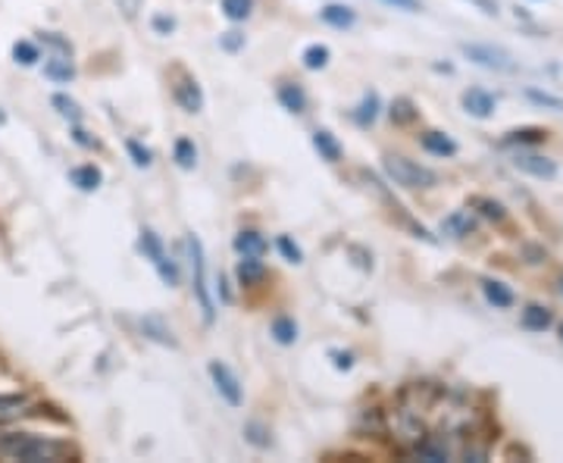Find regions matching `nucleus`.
Returning <instances> with one entry per match:
<instances>
[{"instance_id":"8","label":"nucleus","mask_w":563,"mask_h":463,"mask_svg":"<svg viewBox=\"0 0 563 463\" xmlns=\"http://www.w3.org/2000/svg\"><path fill=\"white\" fill-rule=\"evenodd\" d=\"M173 98L185 113H201L203 110V91L195 79H179L173 85Z\"/></svg>"},{"instance_id":"12","label":"nucleus","mask_w":563,"mask_h":463,"mask_svg":"<svg viewBox=\"0 0 563 463\" xmlns=\"http://www.w3.org/2000/svg\"><path fill=\"white\" fill-rule=\"evenodd\" d=\"M420 144L426 154H435V157H454L457 154V142L451 139V135H444V132H422Z\"/></svg>"},{"instance_id":"19","label":"nucleus","mask_w":563,"mask_h":463,"mask_svg":"<svg viewBox=\"0 0 563 463\" xmlns=\"http://www.w3.org/2000/svg\"><path fill=\"white\" fill-rule=\"evenodd\" d=\"M29 395H0V426L3 423H13V420H20L29 414Z\"/></svg>"},{"instance_id":"28","label":"nucleus","mask_w":563,"mask_h":463,"mask_svg":"<svg viewBox=\"0 0 563 463\" xmlns=\"http://www.w3.org/2000/svg\"><path fill=\"white\" fill-rule=\"evenodd\" d=\"M329 47L325 44H310V47H303V54H301V60L307 69H322L325 63H329Z\"/></svg>"},{"instance_id":"43","label":"nucleus","mask_w":563,"mask_h":463,"mask_svg":"<svg viewBox=\"0 0 563 463\" xmlns=\"http://www.w3.org/2000/svg\"><path fill=\"white\" fill-rule=\"evenodd\" d=\"M332 361H335L339 370H351V366H354V357H351V354H342V351H332Z\"/></svg>"},{"instance_id":"7","label":"nucleus","mask_w":563,"mask_h":463,"mask_svg":"<svg viewBox=\"0 0 563 463\" xmlns=\"http://www.w3.org/2000/svg\"><path fill=\"white\" fill-rule=\"evenodd\" d=\"M413 461H429V463H444L454 458V451H451V444L439 439V436H422L417 442L410 444V451H407Z\"/></svg>"},{"instance_id":"17","label":"nucleus","mask_w":563,"mask_h":463,"mask_svg":"<svg viewBox=\"0 0 563 463\" xmlns=\"http://www.w3.org/2000/svg\"><path fill=\"white\" fill-rule=\"evenodd\" d=\"M320 20L332 29H351L357 22V13L347 3H325L320 10Z\"/></svg>"},{"instance_id":"5","label":"nucleus","mask_w":563,"mask_h":463,"mask_svg":"<svg viewBox=\"0 0 563 463\" xmlns=\"http://www.w3.org/2000/svg\"><path fill=\"white\" fill-rule=\"evenodd\" d=\"M463 54L492 73H517V60L495 44H463Z\"/></svg>"},{"instance_id":"22","label":"nucleus","mask_w":563,"mask_h":463,"mask_svg":"<svg viewBox=\"0 0 563 463\" xmlns=\"http://www.w3.org/2000/svg\"><path fill=\"white\" fill-rule=\"evenodd\" d=\"M141 332H144V339H151V342L169 344V348H176L173 329H169V326H166L161 317H144V320H141Z\"/></svg>"},{"instance_id":"6","label":"nucleus","mask_w":563,"mask_h":463,"mask_svg":"<svg viewBox=\"0 0 563 463\" xmlns=\"http://www.w3.org/2000/svg\"><path fill=\"white\" fill-rule=\"evenodd\" d=\"M207 373H210V379H213V385H217V392H220V398L229 407H242L244 401V388L242 383H239V376L225 366L222 361H210V366H207Z\"/></svg>"},{"instance_id":"38","label":"nucleus","mask_w":563,"mask_h":463,"mask_svg":"<svg viewBox=\"0 0 563 463\" xmlns=\"http://www.w3.org/2000/svg\"><path fill=\"white\" fill-rule=\"evenodd\" d=\"M220 47L222 51H229V54H235V51H242L244 47V35H239V32H225L220 38Z\"/></svg>"},{"instance_id":"18","label":"nucleus","mask_w":563,"mask_h":463,"mask_svg":"<svg viewBox=\"0 0 563 463\" xmlns=\"http://www.w3.org/2000/svg\"><path fill=\"white\" fill-rule=\"evenodd\" d=\"M44 76H47L51 81H57V85H69V81L76 79L73 57H60V54L47 57V63H44Z\"/></svg>"},{"instance_id":"10","label":"nucleus","mask_w":563,"mask_h":463,"mask_svg":"<svg viewBox=\"0 0 563 463\" xmlns=\"http://www.w3.org/2000/svg\"><path fill=\"white\" fill-rule=\"evenodd\" d=\"M514 166L526 173V176H536V179H554L558 176V163L539 157V154H517Z\"/></svg>"},{"instance_id":"44","label":"nucleus","mask_w":563,"mask_h":463,"mask_svg":"<svg viewBox=\"0 0 563 463\" xmlns=\"http://www.w3.org/2000/svg\"><path fill=\"white\" fill-rule=\"evenodd\" d=\"M73 139H76V144H81V147H95V139H88V132H81L79 122H76V129H73Z\"/></svg>"},{"instance_id":"23","label":"nucleus","mask_w":563,"mask_h":463,"mask_svg":"<svg viewBox=\"0 0 563 463\" xmlns=\"http://www.w3.org/2000/svg\"><path fill=\"white\" fill-rule=\"evenodd\" d=\"M235 276H239L242 285H257L266 276V266H263L261 257H242L239 266H235Z\"/></svg>"},{"instance_id":"41","label":"nucleus","mask_w":563,"mask_h":463,"mask_svg":"<svg viewBox=\"0 0 563 463\" xmlns=\"http://www.w3.org/2000/svg\"><path fill=\"white\" fill-rule=\"evenodd\" d=\"M383 3L395 7V10H407V13H417V10L422 7L420 0H383Z\"/></svg>"},{"instance_id":"15","label":"nucleus","mask_w":563,"mask_h":463,"mask_svg":"<svg viewBox=\"0 0 563 463\" xmlns=\"http://www.w3.org/2000/svg\"><path fill=\"white\" fill-rule=\"evenodd\" d=\"M266 247H269V242L263 239L257 229H242V232L235 235V251H239L242 257H263Z\"/></svg>"},{"instance_id":"9","label":"nucleus","mask_w":563,"mask_h":463,"mask_svg":"<svg viewBox=\"0 0 563 463\" xmlns=\"http://www.w3.org/2000/svg\"><path fill=\"white\" fill-rule=\"evenodd\" d=\"M495 107H498V98L495 95H488L483 88H470V91H463V110L470 113V117H476V120H488L492 113H495Z\"/></svg>"},{"instance_id":"14","label":"nucleus","mask_w":563,"mask_h":463,"mask_svg":"<svg viewBox=\"0 0 563 463\" xmlns=\"http://www.w3.org/2000/svg\"><path fill=\"white\" fill-rule=\"evenodd\" d=\"M69 181H73L79 191H98L103 176L95 163H81V166H73V169H69Z\"/></svg>"},{"instance_id":"11","label":"nucleus","mask_w":563,"mask_h":463,"mask_svg":"<svg viewBox=\"0 0 563 463\" xmlns=\"http://www.w3.org/2000/svg\"><path fill=\"white\" fill-rule=\"evenodd\" d=\"M276 98H279L282 107H285L288 113H295V117H301L303 110H307V91H303L301 85H295V81H282Z\"/></svg>"},{"instance_id":"20","label":"nucleus","mask_w":563,"mask_h":463,"mask_svg":"<svg viewBox=\"0 0 563 463\" xmlns=\"http://www.w3.org/2000/svg\"><path fill=\"white\" fill-rule=\"evenodd\" d=\"M379 110H383V103H379V95H376V91H366V95H363V101L354 107L351 120L366 129V125H373V122L379 120Z\"/></svg>"},{"instance_id":"3","label":"nucleus","mask_w":563,"mask_h":463,"mask_svg":"<svg viewBox=\"0 0 563 463\" xmlns=\"http://www.w3.org/2000/svg\"><path fill=\"white\" fill-rule=\"evenodd\" d=\"M383 169L385 176L395 185H401V188H432V185H439V173H432L429 166H422L417 161H407L401 154L385 157Z\"/></svg>"},{"instance_id":"1","label":"nucleus","mask_w":563,"mask_h":463,"mask_svg":"<svg viewBox=\"0 0 563 463\" xmlns=\"http://www.w3.org/2000/svg\"><path fill=\"white\" fill-rule=\"evenodd\" d=\"M0 458L22 463H63L79 454L63 439L35 436V432H0Z\"/></svg>"},{"instance_id":"31","label":"nucleus","mask_w":563,"mask_h":463,"mask_svg":"<svg viewBox=\"0 0 563 463\" xmlns=\"http://www.w3.org/2000/svg\"><path fill=\"white\" fill-rule=\"evenodd\" d=\"M548 139V132L544 129H517V132H510L504 144H539Z\"/></svg>"},{"instance_id":"46","label":"nucleus","mask_w":563,"mask_h":463,"mask_svg":"<svg viewBox=\"0 0 563 463\" xmlns=\"http://www.w3.org/2000/svg\"><path fill=\"white\" fill-rule=\"evenodd\" d=\"M561 339H563V322H561Z\"/></svg>"},{"instance_id":"25","label":"nucleus","mask_w":563,"mask_h":463,"mask_svg":"<svg viewBox=\"0 0 563 463\" xmlns=\"http://www.w3.org/2000/svg\"><path fill=\"white\" fill-rule=\"evenodd\" d=\"M269 332H273V339L279 344L298 342V322L291 320V317H276L273 326H269Z\"/></svg>"},{"instance_id":"21","label":"nucleus","mask_w":563,"mask_h":463,"mask_svg":"<svg viewBox=\"0 0 563 463\" xmlns=\"http://www.w3.org/2000/svg\"><path fill=\"white\" fill-rule=\"evenodd\" d=\"M483 295L485 301L492 304V307H498V310H507V307H514V291H510V285L498 283V279H485L483 283Z\"/></svg>"},{"instance_id":"42","label":"nucleus","mask_w":563,"mask_h":463,"mask_svg":"<svg viewBox=\"0 0 563 463\" xmlns=\"http://www.w3.org/2000/svg\"><path fill=\"white\" fill-rule=\"evenodd\" d=\"M120 3V10L129 16V20H135V13H139V7H141V0H117Z\"/></svg>"},{"instance_id":"16","label":"nucleus","mask_w":563,"mask_h":463,"mask_svg":"<svg viewBox=\"0 0 563 463\" xmlns=\"http://www.w3.org/2000/svg\"><path fill=\"white\" fill-rule=\"evenodd\" d=\"M313 147H317V154H320L325 163L342 161V154H344L342 142H339L329 129H317V132H313Z\"/></svg>"},{"instance_id":"34","label":"nucleus","mask_w":563,"mask_h":463,"mask_svg":"<svg viewBox=\"0 0 563 463\" xmlns=\"http://www.w3.org/2000/svg\"><path fill=\"white\" fill-rule=\"evenodd\" d=\"M41 41L54 51V54H60V57H73V44L57 35V32H41Z\"/></svg>"},{"instance_id":"47","label":"nucleus","mask_w":563,"mask_h":463,"mask_svg":"<svg viewBox=\"0 0 563 463\" xmlns=\"http://www.w3.org/2000/svg\"><path fill=\"white\" fill-rule=\"evenodd\" d=\"M561 291H563V283H561Z\"/></svg>"},{"instance_id":"37","label":"nucleus","mask_w":563,"mask_h":463,"mask_svg":"<svg viewBox=\"0 0 563 463\" xmlns=\"http://www.w3.org/2000/svg\"><path fill=\"white\" fill-rule=\"evenodd\" d=\"M276 247H279V254H282V257H285V261H288V263H301V261H303L301 247H298V244L291 242L288 235H279V239H276Z\"/></svg>"},{"instance_id":"33","label":"nucleus","mask_w":563,"mask_h":463,"mask_svg":"<svg viewBox=\"0 0 563 463\" xmlns=\"http://www.w3.org/2000/svg\"><path fill=\"white\" fill-rule=\"evenodd\" d=\"M244 439L254 444V448H269V432H266V426L257 423V420H251V423L244 426Z\"/></svg>"},{"instance_id":"35","label":"nucleus","mask_w":563,"mask_h":463,"mask_svg":"<svg viewBox=\"0 0 563 463\" xmlns=\"http://www.w3.org/2000/svg\"><path fill=\"white\" fill-rule=\"evenodd\" d=\"M473 207H479V213L488 217V220H498L501 222L507 213H504V203L492 201V198H473Z\"/></svg>"},{"instance_id":"13","label":"nucleus","mask_w":563,"mask_h":463,"mask_svg":"<svg viewBox=\"0 0 563 463\" xmlns=\"http://www.w3.org/2000/svg\"><path fill=\"white\" fill-rule=\"evenodd\" d=\"M442 232L444 235H451V239H466V235L476 232V220H473L470 210H454L451 217H444L442 220Z\"/></svg>"},{"instance_id":"39","label":"nucleus","mask_w":563,"mask_h":463,"mask_svg":"<svg viewBox=\"0 0 563 463\" xmlns=\"http://www.w3.org/2000/svg\"><path fill=\"white\" fill-rule=\"evenodd\" d=\"M526 98H529V101H536V103H544V107H554V110H558V107H563L561 98H551V95H544V91H536V88H529V91H526Z\"/></svg>"},{"instance_id":"32","label":"nucleus","mask_w":563,"mask_h":463,"mask_svg":"<svg viewBox=\"0 0 563 463\" xmlns=\"http://www.w3.org/2000/svg\"><path fill=\"white\" fill-rule=\"evenodd\" d=\"M125 154H129V157H132V163H135V166H141V169H144V166H151V161H154V154H151V151H147V147H144L139 139H129V142H125Z\"/></svg>"},{"instance_id":"4","label":"nucleus","mask_w":563,"mask_h":463,"mask_svg":"<svg viewBox=\"0 0 563 463\" xmlns=\"http://www.w3.org/2000/svg\"><path fill=\"white\" fill-rule=\"evenodd\" d=\"M139 251L147 257V261L154 263V269H157V276L163 279V285H169V288H176L179 285V263L173 261L169 254H166V247H163L161 235L154 232V229H141V239H139Z\"/></svg>"},{"instance_id":"26","label":"nucleus","mask_w":563,"mask_h":463,"mask_svg":"<svg viewBox=\"0 0 563 463\" xmlns=\"http://www.w3.org/2000/svg\"><path fill=\"white\" fill-rule=\"evenodd\" d=\"M173 157H176V163H179L181 169H195V166H198V147H195L191 139H176V144H173Z\"/></svg>"},{"instance_id":"40","label":"nucleus","mask_w":563,"mask_h":463,"mask_svg":"<svg viewBox=\"0 0 563 463\" xmlns=\"http://www.w3.org/2000/svg\"><path fill=\"white\" fill-rule=\"evenodd\" d=\"M151 25H154V32H157V35H169V32L176 29V20H173V16H154Z\"/></svg>"},{"instance_id":"27","label":"nucleus","mask_w":563,"mask_h":463,"mask_svg":"<svg viewBox=\"0 0 563 463\" xmlns=\"http://www.w3.org/2000/svg\"><path fill=\"white\" fill-rule=\"evenodd\" d=\"M51 103L57 107V113H60L63 120H69L73 125H76V122H81V107L73 101L69 95H54V98H51Z\"/></svg>"},{"instance_id":"29","label":"nucleus","mask_w":563,"mask_h":463,"mask_svg":"<svg viewBox=\"0 0 563 463\" xmlns=\"http://www.w3.org/2000/svg\"><path fill=\"white\" fill-rule=\"evenodd\" d=\"M13 60L22 63V66H35V63L41 60L38 44H32V41H16V44H13Z\"/></svg>"},{"instance_id":"36","label":"nucleus","mask_w":563,"mask_h":463,"mask_svg":"<svg viewBox=\"0 0 563 463\" xmlns=\"http://www.w3.org/2000/svg\"><path fill=\"white\" fill-rule=\"evenodd\" d=\"M391 120L398 122V125H407V122L417 120V110H413V103L410 101H395L391 103Z\"/></svg>"},{"instance_id":"45","label":"nucleus","mask_w":563,"mask_h":463,"mask_svg":"<svg viewBox=\"0 0 563 463\" xmlns=\"http://www.w3.org/2000/svg\"><path fill=\"white\" fill-rule=\"evenodd\" d=\"M476 3H479V7H483L485 13H492V16H495V13H498V3H495V0H476Z\"/></svg>"},{"instance_id":"24","label":"nucleus","mask_w":563,"mask_h":463,"mask_svg":"<svg viewBox=\"0 0 563 463\" xmlns=\"http://www.w3.org/2000/svg\"><path fill=\"white\" fill-rule=\"evenodd\" d=\"M520 322H523V329H529V332H544L551 326V310L542 307V304H529L523 310V317H520Z\"/></svg>"},{"instance_id":"30","label":"nucleus","mask_w":563,"mask_h":463,"mask_svg":"<svg viewBox=\"0 0 563 463\" xmlns=\"http://www.w3.org/2000/svg\"><path fill=\"white\" fill-rule=\"evenodd\" d=\"M254 10V0H222V13L232 22H244Z\"/></svg>"},{"instance_id":"2","label":"nucleus","mask_w":563,"mask_h":463,"mask_svg":"<svg viewBox=\"0 0 563 463\" xmlns=\"http://www.w3.org/2000/svg\"><path fill=\"white\" fill-rule=\"evenodd\" d=\"M188 247V269H191V288H195V298L201 304L203 322L213 326L217 320V307H213V295H210V279H207V254H203V242L198 235H188L185 239Z\"/></svg>"}]
</instances>
